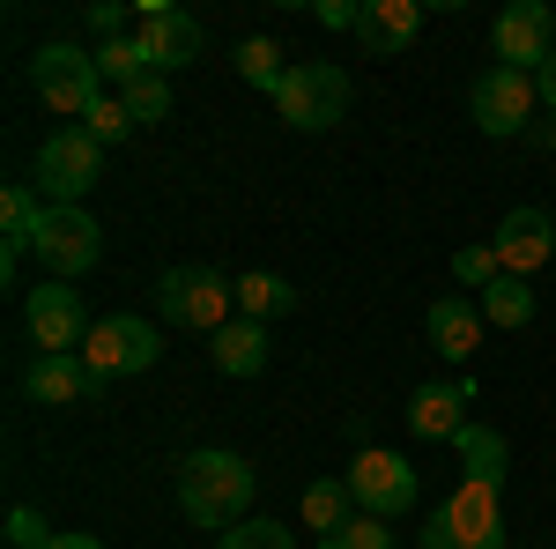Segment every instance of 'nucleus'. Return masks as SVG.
Listing matches in <instances>:
<instances>
[{
  "mask_svg": "<svg viewBox=\"0 0 556 549\" xmlns=\"http://www.w3.org/2000/svg\"><path fill=\"white\" fill-rule=\"evenodd\" d=\"M23 320H30V341H38L45 357H83L89 327H97L75 283H38V290L23 297Z\"/></svg>",
  "mask_w": 556,
  "mask_h": 549,
  "instance_id": "0eeeda50",
  "label": "nucleus"
},
{
  "mask_svg": "<svg viewBox=\"0 0 556 549\" xmlns=\"http://www.w3.org/2000/svg\"><path fill=\"white\" fill-rule=\"evenodd\" d=\"M275 104H282V120L298 134H327V127H342V112H349V75L334 60H298L282 75V89H275Z\"/></svg>",
  "mask_w": 556,
  "mask_h": 549,
  "instance_id": "39448f33",
  "label": "nucleus"
},
{
  "mask_svg": "<svg viewBox=\"0 0 556 549\" xmlns=\"http://www.w3.org/2000/svg\"><path fill=\"white\" fill-rule=\"evenodd\" d=\"M238 75L275 97V89H282V75H290V67H282V45H275V38H245V45H238Z\"/></svg>",
  "mask_w": 556,
  "mask_h": 549,
  "instance_id": "b1692460",
  "label": "nucleus"
},
{
  "mask_svg": "<svg viewBox=\"0 0 556 549\" xmlns=\"http://www.w3.org/2000/svg\"><path fill=\"white\" fill-rule=\"evenodd\" d=\"M253 461L245 453H223V446H201L178 461V512L208 535H230L238 520H253Z\"/></svg>",
  "mask_w": 556,
  "mask_h": 549,
  "instance_id": "f257e3e1",
  "label": "nucleus"
},
{
  "mask_svg": "<svg viewBox=\"0 0 556 549\" xmlns=\"http://www.w3.org/2000/svg\"><path fill=\"white\" fill-rule=\"evenodd\" d=\"M104 178V141L89 127H60L38 141V194L45 209H83L89 186Z\"/></svg>",
  "mask_w": 556,
  "mask_h": 549,
  "instance_id": "f03ea898",
  "label": "nucleus"
},
{
  "mask_svg": "<svg viewBox=\"0 0 556 549\" xmlns=\"http://www.w3.org/2000/svg\"><path fill=\"white\" fill-rule=\"evenodd\" d=\"M534 89H542V104H549V112H556V52H549V60H542V75H534Z\"/></svg>",
  "mask_w": 556,
  "mask_h": 549,
  "instance_id": "473e14b6",
  "label": "nucleus"
},
{
  "mask_svg": "<svg viewBox=\"0 0 556 549\" xmlns=\"http://www.w3.org/2000/svg\"><path fill=\"white\" fill-rule=\"evenodd\" d=\"M134 15H141V45H149L156 75H172V67H193V60L208 52V30H201V15H186V8H164V0H141Z\"/></svg>",
  "mask_w": 556,
  "mask_h": 549,
  "instance_id": "9b49d317",
  "label": "nucleus"
},
{
  "mask_svg": "<svg viewBox=\"0 0 556 549\" xmlns=\"http://www.w3.org/2000/svg\"><path fill=\"white\" fill-rule=\"evenodd\" d=\"M453 446H460V475H468V483H490V490H505V467H513V453H505V438H497L490 423H468Z\"/></svg>",
  "mask_w": 556,
  "mask_h": 549,
  "instance_id": "aec40b11",
  "label": "nucleus"
},
{
  "mask_svg": "<svg viewBox=\"0 0 556 549\" xmlns=\"http://www.w3.org/2000/svg\"><path fill=\"white\" fill-rule=\"evenodd\" d=\"M164 349H156V327L149 320H134V312H112V320H97L83 341V364L97 379H134V372H149Z\"/></svg>",
  "mask_w": 556,
  "mask_h": 549,
  "instance_id": "6e6552de",
  "label": "nucleus"
},
{
  "mask_svg": "<svg viewBox=\"0 0 556 549\" xmlns=\"http://www.w3.org/2000/svg\"><path fill=\"white\" fill-rule=\"evenodd\" d=\"M349 498L371 520H401V512L416 506V467L401 461V453H386V446H364L349 461Z\"/></svg>",
  "mask_w": 556,
  "mask_h": 549,
  "instance_id": "9d476101",
  "label": "nucleus"
},
{
  "mask_svg": "<svg viewBox=\"0 0 556 549\" xmlns=\"http://www.w3.org/2000/svg\"><path fill=\"white\" fill-rule=\"evenodd\" d=\"M83 127L97 134L104 149H112V141H127V134H134V112L119 104V97H97V104H89V120H83Z\"/></svg>",
  "mask_w": 556,
  "mask_h": 549,
  "instance_id": "c85d7f7f",
  "label": "nucleus"
},
{
  "mask_svg": "<svg viewBox=\"0 0 556 549\" xmlns=\"http://www.w3.org/2000/svg\"><path fill=\"white\" fill-rule=\"evenodd\" d=\"M156 304H164V327H186V335H215L230 327V304H238V283H223L215 267H164L156 283Z\"/></svg>",
  "mask_w": 556,
  "mask_h": 549,
  "instance_id": "7ed1b4c3",
  "label": "nucleus"
},
{
  "mask_svg": "<svg viewBox=\"0 0 556 549\" xmlns=\"http://www.w3.org/2000/svg\"><path fill=\"white\" fill-rule=\"evenodd\" d=\"M45 549H104V535H52Z\"/></svg>",
  "mask_w": 556,
  "mask_h": 549,
  "instance_id": "72a5a7b5",
  "label": "nucleus"
},
{
  "mask_svg": "<svg viewBox=\"0 0 556 549\" xmlns=\"http://www.w3.org/2000/svg\"><path fill=\"white\" fill-rule=\"evenodd\" d=\"M319 23L327 30H356L364 23V0H319Z\"/></svg>",
  "mask_w": 556,
  "mask_h": 549,
  "instance_id": "7c9ffc66",
  "label": "nucleus"
},
{
  "mask_svg": "<svg viewBox=\"0 0 556 549\" xmlns=\"http://www.w3.org/2000/svg\"><path fill=\"white\" fill-rule=\"evenodd\" d=\"M534 104H542V89H534V75H519V67H482V75L468 83V120L490 134V141L527 134Z\"/></svg>",
  "mask_w": 556,
  "mask_h": 549,
  "instance_id": "423d86ee",
  "label": "nucleus"
},
{
  "mask_svg": "<svg viewBox=\"0 0 556 549\" xmlns=\"http://www.w3.org/2000/svg\"><path fill=\"white\" fill-rule=\"evenodd\" d=\"M119 23H127V8H112V0H104V8H89V30H97L104 45L119 38Z\"/></svg>",
  "mask_w": 556,
  "mask_h": 549,
  "instance_id": "2f4dec72",
  "label": "nucleus"
},
{
  "mask_svg": "<svg viewBox=\"0 0 556 549\" xmlns=\"http://www.w3.org/2000/svg\"><path fill=\"white\" fill-rule=\"evenodd\" d=\"M45 542H52V527H45V520H38L30 506H15V512H8V549H45Z\"/></svg>",
  "mask_w": 556,
  "mask_h": 549,
  "instance_id": "c756f323",
  "label": "nucleus"
},
{
  "mask_svg": "<svg viewBox=\"0 0 556 549\" xmlns=\"http://www.w3.org/2000/svg\"><path fill=\"white\" fill-rule=\"evenodd\" d=\"M475 304H482V320H490V327H513V335L534 320V290H527L519 275H497V283L475 297Z\"/></svg>",
  "mask_w": 556,
  "mask_h": 549,
  "instance_id": "4be33fe9",
  "label": "nucleus"
},
{
  "mask_svg": "<svg viewBox=\"0 0 556 549\" xmlns=\"http://www.w3.org/2000/svg\"><path fill=\"white\" fill-rule=\"evenodd\" d=\"M290 304H298V290H290L282 275H260V267L238 275V320H260V327H267V320H282Z\"/></svg>",
  "mask_w": 556,
  "mask_h": 549,
  "instance_id": "412c9836",
  "label": "nucleus"
},
{
  "mask_svg": "<svg viewBox=\"0 0 556 549\" xmlns=\"http://www.w3.org/2000/svg\"><path fill=\"white\" fill-rule=\"evenodd\" d=\"M490 246H497V267L527 283V275H534V267H549V253H556V223H549V209L519 201V209L497 223V238H490Z\"/></svg>",
  "mask_w": 556,
  "mask_h": 549,
  "instance_id": "ddd939ff",
  "label": "nucleus"
},
{
  "mask_svg": "<svg viewBox=\"0 0 556 549\" xmlns=\"http://www.w3.org/2000/svg\"><path fill=\"white\" fill-rule=\"evenodd\" d=\"M215 549H298V535L282 520H238L230 535H215Z\"/></svg>",
  "mask_w": 556,
  "mask_h": 549,
  "instance_id": "a878e982",
  "label": "nucleus"
},
{
  "mask_svg": "<svg viewBox=\"0 0 556 549\" xmlns=\"http://www.w3.org/2000/svg\"><path fill=\"white\" fill-rule=\"evenodd\" d=\"M97 75L119 83V89H134L141 75H156V60H149V45H141V38H112L104 52H97Z\"/></svg>",
  "mask_w": 556,
  "mask_h": 549,
  "instance_id": "5701e85b",
  "label": "nucleus"
},
{
  "mask_svg": "<svg viewBox=\"0 0 556 549\" xmlns=\"http://www.w3.org/2000/svg\"><path fill=\"white\" fill-rule=\"evenodd\" d=\"M119 104L134 112V127H156V120H172V83L164 75H141L134 89H119Z\"/></svg>",
  "mask_w": 556,
  "mask_h": 549,
  "instance_id": "393cba45",
  "label": "nucleus"
},
{
  "mask_svg": "<svg viewBox=\"0 0 556 549\" xmlns=\"http://www.w3.org/2000/svg\"><path fill=\"white\" fill-rule=\"evenodd\" d=\"M319 549H401V542H393V520H371V512H356L342 535H327Z\"/></svg>",
  "mask_w": 556,
  "mask_h": 549,
  "instance_id": "cd10ccee",
  "label": "nucleus"
},
{
  "mask_svg": "<svg viewBox=\"0 0 556 549\" xmlns=\"http://www.w3.org/2000/svg\"><path fill=\"white\" fill-rule=\"evenodd\" d=\"M30 253L52 267V283H75V275H89V267L104 260V230H97V215H89V209H45L38 246H30Z\"/></svg>",
  "mask_w": 556,
  "mask_h": 549,
  "instance_id": "1a4fd4ad",
  "label": "nucleus"
},
{
  "mask_svg": "<svg viewBox=\"0 0 556 549\" xmlns=\"http://www.w3.org/2000/svg\"><path fill=\"white\" fill-rule=\"evenodd\" d=\"M208 357H215L223 379H260L267 372V327L260 320H230V327H215Z\"/></svg>",
  "mask_w": 556,
  "mask_h": 549,
  "instance_id": "f3484780",
  "label": "nucleus"
},
{
  "mask_svg": "<svg viewBox=\"0 0 556 549\" xmlns=\"http://www.w3.org/2000/svg\"><path fill=\"white\" fill-rule=\"evenodd\" d=\"M416 30H424V0H364V23H356L364 52L393 60V52L416 45Z\"/></svg>",
  "mask_w": 556,
  "mask_h": 549,
  "instance_id": "2eb2a0df",
  "label": "nucleus"
},
{
  "mask_svg": "<svg viewBox=\"0 0 556 549\" xmlns=\"http://www.w3.org/2000/svg\"><path fill=\"white\" fill-rule=\"evenodd\" d=\"M408 431L430 446H453L468 431V379H430L408 394Z\"/></svg>",
  "mask_w": 556,
  "mask_h": 549,
  "instance_id": "4468645a",
  "label": "nucleus"
},
{
  "mask_svg": "<svg viewBox=\"0 0 556 549\" xmlns=\"http://www.w3.org/2000/svg\"><path fill=\"white\" fill-rule=\"evenodd\" d=\"M30 89L45 97V112H67L75 127L89 120V104L104 97V75H97V52L83 45H38V60H30Z\"/></svg>",
  "mask_w": 556,
  "mask_h": 549,
  "instance_id": "20e7f679",
  "label": "nucleus"
},
{
  "mask_svg": "<svg viewBox=\"0 0 556 549\" xmlns=\"http://www.w3.org/2000/svg\"><path fill=\"white\" fill-rule=\"evenodd\" d=\"M424 335H430V349L438 357H475V341H482V304H468V297H438L424 312Z\"/></svg>",
  "mask_w": 556,
  "mask_h": 549,
  "instance_id": "dca6fc26",
  "label": "nucleus"
},
{
  "mask_svg": "<svg viewBox=\"0 0 556 549\" xmlns=\"http://www.w3.org/2000/svg\"><path fill=\"white\" fill-rule=\"evenodd\" d=\"M497 275H505V267H497V246H460V253H453V283H460V290L482 297Z\"/></svg>",
  "mask_w": 556,
  "mask_h": 549,
  "instance_id": "bb28decb",
  "label": "nucleus"
},
{
  "mask_svg": "<svg viewBox=\"0 0 556 549\" xmlns=\"http://www.w3.org/2000/svg\"><path fill=\"white\" fill-rule=\"evenodd\" d=\"M304 527L327 542V535H342L349 520H356V498H349V475H319V483H304Z\"/></svg>",
  "mask_w": 556,
  "mask_h": 549,
  "instance_id": "6ab92c4d",
  "label": "nucleus"
},
{
  "mask_svg": "<svg viewBox=\"0 0 556 549\" xmlns=\"http://www.w3.org/2000/svg\"><path fill=\"white\" fill-rule=\"evenodd\" d=\"M556 52V15L542 0H513L497 15V67H519V75H542V60Z\"/></svg>",
  "mask_w": 556,
  "mask_h": 549,
  "instance_id": "f8f14e48",
  "label": "nucleus"
},
{
  "mask_svg": "<svg viewBox=\"0 0 556 549\" xmlns=\"http://www.w3.org/2000/svg\"><path fill=\"white\" fill-rule=\"evenodd\" d=\"M23 386H30V401H52L60 409V401H89L97 394V372H89L83 357H38Z\"/></svg>",
  "mask_w": 556,
  "mask_h": 549,
  "instance_id": "a211bd4d",
  "label": "nucleus"
}]
</instances>
